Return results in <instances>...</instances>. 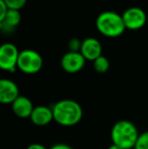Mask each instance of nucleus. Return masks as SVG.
I'll return each instance as SVG.
<instances>
[{
	"label": "nucleus",
	"instance_id": "13",
	"mask_svg": "<svg viewBox=\"0 0 148 149\" xmlns=\"http://www.w3.org/2000/svg\"><path fill=\"white\" fill-rule=\"evenodd\" d=\"M110 68V62L107 57L101 55L93 61V69L97 73H106Z\"/></svg>",
	"mask_w": 148,
	"mask_h": 149
},
{
	"label": "nucleus",
	"instance_id": "9",
	"mask_svg": "<svg viewBox=\"0 0 148 149\" xmlns=\"http://www.w3.org/2000/svg\"><path fill=\"white\" fill-rule=\"evenodd\" d=\"M101 52H103V48L99 43L94 38H86L82 41L81 44V49L80 53L85 58V60L88 61H94L99 57L101 56Z\"/></svg>",
	"mask_w": 148,
	"mask_h": 149
},
{
	"label": "nucleus",
	"instance_id": "19",
	"mask_svg": "<svg viewBox=\"0 0 148 149\" xmlns=\"http://www.w3.org/2000/svg\"><path fill=\"white\" fill-rule=\"evenodd\" d=\"M26 149H48L46 146H44L43 144H40V143H33L31 145H28Z\"/></svg>",
	"mask_w": 148,
	"mask_h": 149
},
{
	"label": "nucleus",
	"instance_id": "1",
	"mask_svg": "<svg viewBox=\"0 0 148 149\" xmlns=\"http://www.w3.org/2000/svg\"><path fill=\"white\" fill-rule=\"evenodd\" d=\"M54 121L63 127H72L81 121L83 110L81 106L73 100H61L52 108Z\"/></svg>",
	"mask_w": 148,
	"mask_h": 149
},
{
	"label": "nucleus",
	"instance_id": "6",
	"mask_svg": "<svg viewBox=\"0 0 148 149\" xmlns=\"http://www.w3.org/2000/svg\"><path fill=\"white\" fill-rule=\"evenodd\" d=\"M122 17L126 29L131 31L142 29L147 20V16L144 10L140 7H136V6H133V7L125 10L122 14Z\"/></svg>",
	"mask_w": 148,
	"mask_h": 149
},
{
	"label": "nucleus",
	"instance_id": "21",
	"mask_svg": "<svg viewBox=\"0 0 148 149\" xmlns=\"http://www.w3.org/2000/svg\"><path fill=\"white\" fill-rule=\"evenodd\" d=\"M133 149H134V148H133Z\"/></svg>",
	"mask_w": 148,
	"mask_h": 149
},
{
	"label": "nucleus",
	"instance_id": "10",
	"mask_svg": "<svg viewBox=\"0 0 148 149\" xmlns=\"http://www.w3.org/2000/svg\"><path fill=\"white\" fill-rule=\"evenodd\" d=\"M11 109L13 114L20 119H30L35 107L33 102L28 97L19 95L11 104Z\"/></svg>",
	"mask_w": 148,
	"mask_h": 149
},
{
	"label": "nucleus",
	"instance_id": "4",
	"mask_svg": "<svg viewBox=\"0 0 148 149\" xmlns=\"http://www.w3.org/2000/svg\"><path fill=\"white\" fill-rule=\"evenodd\" d=\"M43 58L34 50H24L20 52L17 68L26 74H36L43 67Z\"/></svg>",
	"mask_w": 148,
	"mask_h": 149
},
{
	"label": "nucleus",
	"instance_id": "18",
	"mask_svg": "<svg viewBox=\"0 0 148 149\" xmlns=\"http://www.w3.org/2000/svg\"><path fill=\"white\" fill-rule=\"evenodd\" d=\"M49 149H73L71 146H69L68 144H64V143H58L55 145L51 146Z\"/></svg>",
	"mask_w": 148,
	"mask_h": 149
},
{
	"label": "nucleus",
	"instance_id": "20",
	"mask_svg": "<svg viewBox=\"0 0 148 149\" xmlns=\"http://www.w3.org/2000/svg\"><path fill=\"white\" fill-rule=\"evenodd\" d=\"M108 149H122L121 147H119V146H117V145H115V144H112L111 146H110Z\"/></svg>",
	"mask_w": 148,
	"mask_h": 149
},
{
	"label": "nucleus",
	"instance_id": "5",
	"mask_svg": "<svg viewBox=\"0 0 148 149\" xmlns=\"http://www.w3.org/2000/svg\"><path fill=\"white\" fill-rule=\"evenodd\" d=\"M20 52L11 43H4L0 47V67L2 70L14 72L17 68Z\"/></svg>",
	"mask_w": 148,
	"mask_h": 149
},
{
	"label": "nucleus",
	"instance_id": "11",
	"mask_svg": "<svg viewBox=\"0 0 148 149\" xmlns=\"http://www.w3.org/2000/svg\"><path fill=\"white\" fill-rule=\"evenodd\" d=\"M30 119L32 123L36 126L39 127L47 126L52 121H54L53 110L47 106H37L35 107Z\"/></svg>",
	"mask_w": 148,
	"mask_h": 149
},
{
	"label": "nucleus",
	"instance_id": "15",
	"mask_svg": "<svg viewBox=\"0 0 148 149\" xmlns=\"http://www.w3.org/2000/svg\"><path fill=\"white\" fill-rule=\"evenodd\" d=\"M9 9L20 10L26 3V0H3Z\"/></svg>",
	"mask_w": 148,
	"mask_h": 149
},
{
	"label": "nucleus",
	"instance_id": "16",
	"mask_svg": "<svg viewBox=\"0 0 148 149\" xmlns=\"http://www.w3.org/2000/svg\"><path fill=\"white\" fill-rule=\"evenodd\" d=\"M81 44H82V42L79 41L77 38H73V39H71L69 42V44H68L69 51L70 52H80Z\"/></svg>",
	"mask_w": 148,
	"mask_h": 149
},
{
	"label": "nucleus",
	"instance_id": "12",
	"mask_svg": "<svg viewBox=\"0 0 148 149\" xmlns=\"http://www.w3.org/2000/svg\"><path fill=\"white\" fill-rule=\"evenodd\" d=\"M22 20L19 10L9 9L6 16L2 20H0V29L4 33H10L14 31V29L19 24Z\"/></svg>",
	"mask_w": 148,
	"mask_h": 149
},
{
	"label": "nucleus",
	"instance_id": "14",
	"mask_svg": "<svg viewBox=\"0 0 148 149\" xmlns=\"http://www.w3.org/2000/svg\"><path fill=\"white\" fill-rule=\"evenodd\" d=\"M134 149H148V131L143 132L139 135Z\"/></svg>",
	"mask_w": 148,
	"mask_h": 149
},
{
	"label": "nucleus",
	"instance_id": "17",
	"mask_svg": "<svg viewBox=\"0 0 148 149\" xmlns=\"http://www.w3.org/2000/svg\"><path fill=\"white\" fill-rule=\"evenodd\" d=\"M9 8L7 7V5L5 4V2L3 0H0V20H2L7 14Z\"/></svg>",
	"mask_w": 148,
	"mask_h": 149
},
{
	"label": "nucleus",
	"instance_id": "2",
	"mask_svg": "<svg viewBox=\"0 0 148 149\" xmlns=\"http://www.w3.org/2000/svg\"><path fill=\"white\" fill-rule=\"evenodd\" d=\"M139 132L135 124L128 120H121L114 124L111 131L113 144L122 149H133L139 138Z\"/></svg>",
	"mask_w": 148,
	"mask_h": 149
},
{
	"label": "nucleus",
	"instance_id": "3",
	"mask_svg": "<svg viewBox=\"0 0 148 149\" xmlns=\"http://www.w3.org/2000/svg\"><path fill=\"white\" fill-rule=\"evenodd\" d=\"M95 26L101 35L108 38H117L126 30L122 14L115 11H104L99 14Z\"/></svg>",
	"mask_w": 148,
	"mask_h": 149
},
{
	"label": "nucleus",
	"instance_id": "8",
	"mask_svg": "<svg viewBox=\"0 0 148 149\" xmlns=\"http://www.w3.org/2000/svg\"><path fill=\"white\" fill-rule=\"evenodd\" d=\"M18 96H19V89L14 81L5 78L0 80V102L1 104H12Z\"/></svg>",
	"mask_w": 148,
	"mask_h": 149
},
{
	"label": "nucleus",
	"instance_id": "7",
	"mask_svg": "<svg viewBox=\"0 0 148 149\" xmlns=\"http://www.w3.org/2000/svg\"><path fill=\"white\" fill-rule=\"evenodd\" d=\"M85 58L80 52H67L61 59V67L65 72L73 74L82 70L85 65Z\"/></svg>",
	"mask_w": 148,
	"mask_h": 149
}]
</instances>
